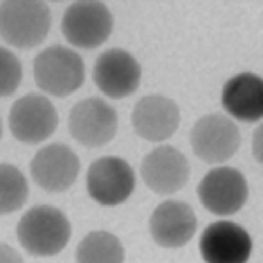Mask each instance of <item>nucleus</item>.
<instances>
[{
  "label": "nucleus",
  "instance_id": "obj_18",
  "mask_svg": "<svg viewBox=\"0 0 263 263\" xmlns=\"http://www.w3.org/2000/svg\"><path fill=\"white\" fill-rule=\"evenodd\" d=\"M29 185L12 164H0V215L18 211L27 200Z\"/></svg>",
  "mask_w": 263,
  "mask_h": 263
},
{
  "label": "nucleus",
  "instance_id": "obj_6",
  "mask_svg": "<svg viewBox=\"0 0 263 263\" xmlns=\"http://www.w3.org/2000/svg\"><path fill=\"white\" fill-rule=\"evenodd\" d=\"M11 134L24 144L45 142L58 128L59 116L48 98L27 93L14 102L9 111Z\"/></svg>",
  "mask_w": 263,
  "mask_h": 263
},
{
  "label": "nucleus",
  "instance_id": "obj_12",
  "mask_svg": "<svg viewBox=\"0 0 263 263\" xmlns=\"http://www.w3.org/2000/svg\"><path fill=\"white\" fill-rule=\"evenodd\" d=\"M199 247L204 263H247L253 241L239 224L217 221L204 229Z\"/></svg>",
  "mask_w": 263,
  "mask_h": 263
},
{
  "label": "nucleus",
  "instance_id": "obj_17",
  "mask_svg": "<svg viewBox=\"0 0 263 263\" xmlns=\"http://www.w3.org/2000/svg\"><path fill=\"white\" fill-rule=\"evenodd\" d=\"M125 250L122 242L113 235L104 230L90 232L77 247V263H123Z\"/></svg>",
  "mask_w": 263,
  "mask_h": 263
},
{
  "label": "nucleus",
  "instance_id": "obj_16",
  "mask_svg": "<svg viewBox=\"0 0 263 263\" xmlns=\"http://www.w3.org/2000/svg\"><path fill=\"white\" fill-rule=\"evenodd\" d=\"M224 110L238 121L253 123L262 119L263 83L251 72H242L224 84L221 95Z\"/></svg>",
  "mask_w": 263,
  "mask_h": 263
},
{
  "label": "nucleus",
  "instance_id": "obj_5",
  "mask_svg": "<svg viewBox=\"0 0 263 263\" xmlns=\"http://www.w3.org/2000/svg\"><path fill=\"white\" fill-rule=\"evenodd\" d=\"M190 142L197 158L208 164L230 160L241 146V133L224 115H206L194 123Z\"/></svg>",
  "mask_w": 263,
  "mask_h": 263
},
{
  "label": "nucleus",
  "instance_id": "obj_13",
  "mask_svg": "<svg viewBox=\"0 0 263 263\" xmlns=\"http://www.w3.org/2000/svg\"><path fill=\"white\" fill-rule=\"evenodd\" d=\"M143 182L157 194H173L185 186L190 164L182 152L173 146H158L142 161Z\"/></svg>",
  "mask_w": 263,
  "mask_h": 263
},
{
  "label": "nucleus",
  "instance_id": "obj_14",
  "mask_svg": "<svg viewBox=\"0 0 263 263\" xmlns=\"http://www.w3.org/2000/svg\"><path fill=\"white\" fill-rule=\"evenodd\" d=\"M131 123L137 136L149 142L170 139L181 123L178 104L162 95H147L136 104Z\"/></svg>",
  "mask_w": 263,
  "mask_h": 263
},
{
  "label": "nucleus",
  "instance_id": "obj_19",
  "mask_svg": "<svg viewBox=\"0 0 263 263\" xmlns=\"http://www.w3.org/2000/svg\"><path fill=\"white\" fill-rule=\"evenodd\" d=\"M23 71L18 58L0 47V97L12 95L21 83Z\"/></svg>",
  "mask_w": 263,
  "mask_h": 263
},
{
  "label": "nucleus",
  "instance_id": "obj_20",
  "mask_svg": "<svg viewBox=\"0 0 263 263\" xmlns=\"http://www.w3.org/2000/svg\"><path fill=\"white\" fill-rule=\"evenodd\" d=\"M0 263H24L18 251L6 243H0Z\"/></svg>",
  "mask_w": 263,
  "mask_h": 263
},
{
  "label": "nucleus",
  "instance_id": "obj_2",
  "mask_svg": "<svg viewBox=\"0 0 263 263\" xmlns=\"http://www.w3.org/2000/svg\"><path fill=\"white\" fill-rule=\"evenodd\" d=\"M51 27L50 8L38 0L0 3V36L17 48H33L47 38Z\"/></svg>",
  "mask_w": 263,
  "mask_h": 263
},
{
  "label": "nucleus",
  "instance_id": "obj_11",
  "mask_svg": "<svg viewBox=\"0 0 263 263\" xmlns=\"http://www.w3.org/2000/svg\"><path fill=\"white\" fill-rule=\"evenodd\" d=\"M80 160L76 152L61 143H53L36 152L30 162L33 181L48 193L66 191L76 182Z\"/></svg>",
  "mask_w": 263,
  "mask_h": 263
},
{
  "label": "nucleus",
  "instance_id": "obj_1",
  "mask_svg": "<svg viewBox=\"0 0 263 263\" xmlns=\"http://www.w3.org/2000/svg\"><path fill=\"white\" fill-rule=\"evenodd\" d=\"M17 236L21 247L32 256L59 254L71 238V223L54 206H35L21 217Z\"/></svg>",
  "mask_w": 263,
  "mask_h": 263
},
{
  "label": "nucleus",
  "instance_id": "obj_3",
  "mask_svg": "<svg viewBox=\"0 0 263 263\" xmlns=\"http://www.w3.org/2000/svg\"><path fill=\"white\" fill-rule=\"evenodd\" d=\"M33 77L41 90L65 98L84 83V63L71 48L53 45L42 50L33 62Z\"/></svg>",
  "mask_w": 263,
  "mask_h": 263
},
{
  "label": "nucleus",
  "instance_id": "obj_7",
  "mask_svg": "<svg viewBox=\"0 0 263 263\" xmlns=\"http://www.w3.org/2000/svg\"><path fill=\"white\" fill-rule=\"evenodd\" d=\"M68 128L76 142L86 147H101L116 134L118 115L101 98H87L72 107Z\"/></svg>",
  "mask_w": 263,
  "mask_h": 263
},
{
  "label": "nucleus",
  "instance_id": "obj_21",
  "mask_svg": "<svg viewBox=\"0 0 263 263\" xmlns=\"http://www.w3.org/2000/svg\"><path fill=\"white\" fill-rule=\"evenodd\" d=\"M0 137H2V121H0Z\"/></svg>",
  "mask_w": 263,
  "mask_h": 263
},
{
  "label": "nucleus",
  "instance_id": "obj_15",
  "mask_svg": "<svg viewBox=\"0 0 263 263\" xmlns=\"http://www.w3.org/2000/svg\"><path fill=\"white\" fill-rule=\"evenodd\" d=\"M149 229L152 239L165 248H178L191 241L197 229L193 208L179 200H167L152 212Z\"/></svg>",
  "mask_w": 263,
  "mask_h": 263
},
{
  "label": "nucleus",
  "instance_id": "obj_4",
  "mask_svg": "<svg viewBox=\"0 0 263 263\" xmlns=\"http://www.w3.org/2000/svg\"><path fill=\"white\" fill-rule=\"evenodd\" d=\"M113 32V15L102 2H76L62 18V33L71 45L93 50Z\"/></svg>",
  "mask_w": 263,
  "mask_h": 263
},
{
  "label": "nucleus",
  "instance_id": "obj_8",
  "mask_svg": "<svg viewBox=\"0 0 263 263\" xmlns=\"http://www.w3.org/2000/svg\"><path fill=\"white\" fill-rule=\"evenodd\" d=\"M136 186L133 167L118 157H102L87 172L89 196L101 206H118L126 202Z\"/></svg>",
  "mask_w": 263,
  "mask_h": 263
},
{
  "label": "nucleus",
  "instance_id": "obj_9",
  "mask_svg": "<svg viewBox=\"0 0 263 263\" xmlns=\"http://www.w3.org/2000/svg\"><path fill=\"white\" fill-rule=\"evenodd\" d=\"M197 194L209 212L226 217L241 211L248 197V185L239 170L217 167L204 175L197 186Z\"/></svg>",
  "mask_w": 263,
  "mask_h": 263
},
{
  "label": "nucleus",
  "instance_id": "obj_10",
  "mask_svg": "<svg viewBox=\"0 0 263 263\" xmlns=\"http://www.w3.org/2000/svg\"><path fill=\"white\" fill-rule=\"evenodd\" d=\"M142 80V66L136 58L122 50L110 48L93 65V81L104 95L122 100L133 95Z\"/></svg>",
  "mask_w": 263,
  "mask_h": 263
}]
</instances>
